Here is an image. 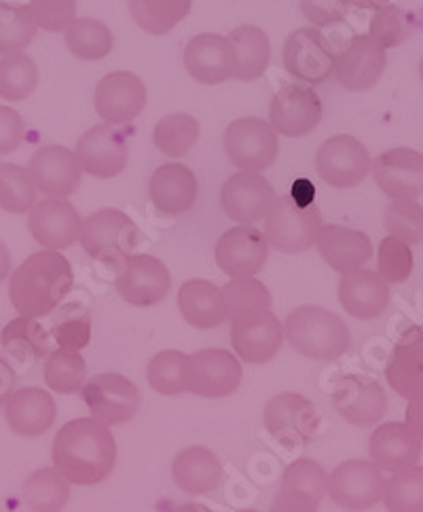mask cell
<instances>
[{
	"instance_id": "cell-1",
	"label": "cell",
	"mask_w": 423,
	"mask_h": 512,
	"mask_svg": "<svg viewBox=\"0 0 423 512\" xmlns=\"http://www.w3.org/2000/svg\"><path fill=\"white\" fill-rule=\"evenodd\" d=\"M53 468L70 485L89 487L102 483L117 462V443L110 426L96 417L66 422L53 438Z\"/></svg>"
},
{
	"instance_id": "cell-2",
	"label": "cell",
	"mask_w": 423,
	"mask_h": 512,
	"mask_svg": "<svg viewBox=\"0 0 423 512\" xmlns=\"http://www.w3.org/2000/svg\"><path fill=\"white\" fill-rule=\"evenodd\" d=\"M75 284L72 267L60 250L30 254L9 278V299L24 318H43L58 307Z\"/></svg>"
},
{
	"instance_id": "cell-3",
	"label": "cell",
	"mask_w": 423,
	"mask_h": 512,
	"mask_svg": "<svg viewBox=\"0 0 423 512\" xmlns=\"http://www.w3.org/2000/svg\"><path fill=\"white\" fill-rule=\"evenodd\" d=\"M284 339L297 354L322 362L341 358L352 345L347 324L318 305H301L290 312L284 322Z\"/></svg>"
},
{
	"instance_id": "cell-4",
	"label": "cell",
	"mask_w": 423,
	"mask_h": 512,
	"mask_svg": "<svg viewBox=\"0 0 423 512\" xmlns=\"http://www.w3.org/2000/svg\"><path fill=\"white\" fill-rule=\"evenodd\" d=\"M322 214L316 204L301 206L292 195L275 197L265 216L267 244L284 254H299L316 246Z\"/></svg>"
},
{
	"instance_id": "cell-5",
	"label": "cell",
	"mask_w": 423,
	"mask_h": 512,
	"mask_svg": "<svg viewBox=\"0 0 423 512\" xmlns=\"http://www.w3.org/2000/svg\"><path fill=\"white\" fill-rule=\"evenodd\" d=\"M138 240L140 231L134 221L117 208H102L89 214L83 221L79 237L83 250L91 259L106 263H123Z\"/></svg>"
},
{
	"instance_id": "cell-6",
	"label": "cell",
	"mask_w": 423,
	"mask_h": 512,
	"mask_svg": "<svg viewBox=\"0 0 423 512\" xmlns=\"http://www.w3.org/2000/svg\"><path fill=\"white\" fill-rule=\"evenodd\" d=\"M225 153L237 170L263 172L280 153V140L269 121L259 117H242L229 123L225 130Z\"/></svg>"
},
{
	"instance_id": "cell-7",
	"label": "cell",
	"mask_w": 423,
	"mask_h": 512,
	"mask_svg": "<svg viewBox=\"0 0 423 512\" xmlns=\"http://www.w3.org/2000/svg\"><path fill=\"white\" fill-rule=\"evenodd\" d=\"M371 155L366 146L347 134H337L320 144L316 153L318 176L333 189H354L371 174Z\"/></svg>"
},
{
	"instance_id": "cell-8",
	"label": "cell",
	"mask_w": 423,
	"mask_h": 512,
	"mask_svg": "<svg viewBox=\"0 0 423 512\" xmlns=\"http://www.w3.org/2000/svg\"><path fill=\"white\" fill-rule=\"evenodd\" d=\"M81 394L91 417L100 419L106 426L130 422L142 407V394L138 386L121 373L96 375L85 383Z\"/></svg>"
},
{
	"instance_id": "cell-9",
	"label": "cell",
	"mask_w": 423,
	"mask_h": 512,
	"mask_svg": "<svg viewBox=\"0 0 423 512\" xmlns=\"http://www.w3.org/2000/svg\"><path fill=\"white\" fill-rule=\"evenodd\" d=\"M385 477L383 470L366 460H347L328 474V491L339 508L362 512L383 500Z\"/></svg>"
},
{
	"instance_id": "cell-10",
	"label": "cell",
	"mask_w": 423,
	"mask_h": 512,
	"mask_svg": "<svg viewBox=\"0 0 423 512\" xmlns=\"http://www.w3.org/2000/svg\"><path fill=\"white\" fill-rule=\"evenodd\" d=\"M242 360L229 350L208 347L187 360V392L201 398H225L242 386Z\"/></svg>"
},
{
	"instance_id": "cell-11",
	"label": "cell",
	"mask_w": 423,
	"mask_h": 512,
	"mask_svg": "<svg viewBox=\"0 0 423 512\" xmlns=\"http://www.w3.org/2000/svg\"><path fill=\"white\" fill-rule=\"evenodd\" d=\"M115 288L134 307L159 305L172 288L170 269L153 254H130L119 267Z\"/></svg>"
},
{
	"instance_id": "cell-12",
	"label": "cell",
	"mask_w": 423,
	"mask_h": 512,
	"mask_svg": "<svg viewBox=\"0 0 423 512\" xmlns=\"http://www.w3.org/2000/svg\"><path fill=\"white\" fill-rule=\"evenodd\" d=\"M263 422L275 441L299 447L316 436L320 417L314 402L297 392H284L267 402Z\"/></svg>"
},
{
	"instance_id": "cell-13",
	"label": "cell",
	"mask_w": 423,
	"mask_h": 512,
	"mask_svg": "<svg viewBox=\"0 0 423 512\" xmlns=\"http://www.w3.org/2000/svg\"><path fill=\"white\" fill-rule=\"evenodd\" d=\"M322 121V100L314 87L284 85L269 106V125L286 138H305Z\"/></svg>"
},
{
	"instance_id": "cell-14",
	"label": "cell",
	"mask_w": 423,
	"mask_h": 512,
	"mask_svg": "<svg viewBox=\"0 0 423 512\" xmlns=\"http://www.w3.org/2000/svg\"><path fill=\"white\" fill-rule=\"evenodd\" d=\"M335 49L330 47L320 28L294 30L284 43V68L294 79L309 85L326 83L333 77Z\"/></svg>"
},
{
	"instance_id": "cell-15",
	"label": "cell",
	"mask_w": 423,
	"mask_h": 512,
	"mask_svg": "<svg viewBox=\"0 0 423 512\" xmlns=\"http://www.w3.org/2000/svg\"><path fill=\"white\" fill-rule=\"evenodd\" d=\"M388 66V53L369 34H356L335 56L333 77L349 91L375 87Z\"/></svg>"
},
{
	"instance_id": "cell-16",
	"label": "cell",
	"mask_w": 423,
	"mask_h": 512,
	"mask_svg": "<svg viewBox=\"0 0 423 512\" xmlns=\"http://www.w3.org/2000/svg\"><path fill=\"white\" fill-rule=\"evenodd\" d=\"M214 256L218 267L229 278H254L256 273L263 271L267 263V237L254 225L231 227L220 235L214 248Z\"/></svg>"
},
{
	"instance_id": "cell-17",
	"label": "cell",
	"mask_w": 423,
	"mask_h": 512,
	"mask_svg": "<svg viewBox=\"0 0 423 512\" xmlns=\"http://www.w3.org/2000/svg\"><path fill=\"white\" fill-rule=\"evenodd\" d=\"M275 191L261 172H242L229 176L220 191V206L231 221L239 225H254L269 214Z\"/></svg>"
},
{
	"instance_id": "cell-18",
	"label": "cell",
	"mask_w": 423,
	"mask_h": 512,
	"mask_svg": "<svg viewBox=\"0 0 423 512\" xmlns=\"http://www.w3.org/2000/svg\"><path fill=\"white\" fill-rule=\"evenodd\" d=\"M83 218L68 199L47 197L36 201L28 214V229L36 244L49 250L70 248L81 237Z\"/></svg>"
},
{
	"instance_id": "cell-19",
	"label": "cell",
	"mask_w": 423,
	"mask_h": 512,
	"mask_svg": "<svg viewBox=\"0 0 423 512\" xmlns=\"http://www.w3.org/2000/svg\"><path fill=\"white\" fill-rule=\"evenodd\" d=\"M28 172L36 191L47 197L60 199L77 193L83 178V168L75 151H70L60 144L41 146V149L30 157Z\"/></svg>"
},
{
	"instance_id": "cell-20",
	"label": "cell",
	"mask_w": 423,
	"mask_h": 512,
	"mask_svg": "<svg viewBox=\"0 0 423 512\" xmlns=\"http://www.w3.org/2000/svg\"><path fill=\"white\" fill-rule=\"evenodd\" d=\"M94 106L104 123H130L146 108V85L134 72H110L96 87Z\"/></svg>"
},
{
	"instance_id": "cell-21",
	"label": "cell",
	"mask_w": 423,
	"mask_h": 512,
	"mask_svg": "<svg viewBox=\"0 0 423 512\" xmlns=\"http://www.w3.org/2000/svg\"><path fill=\"white\" fill-rule=\"evenodd\" d=\"M83 172L96 178H115L127 168V142L117 125L98 123L87 130L75 151Z\"/></svg>"
},
{
	"instance_id": "cell-22",
	"label": "cell",
	"mask_w": 423,
	"mask_h": 512,
	"mask_svg": "<svg viewBox=\"0 0 423 512\" xmlns=\"http://www.w3.org/2000/svg\"><path fill=\"white\" fill-rule=\"evenodd\" d=\"M333 405L347 424L369 428L381 424L388 411V396L377 381L347 375L335 383Z\"/></svg>"
},
{
	"instance_id": "cell-23",
	"label": "cell",
	"mask_w": 423,
	"mask_h": 512,
	"mask_svg": "<svg viewBox=\"0 0 423 512\" xmlns=\"http://www.w3.org/2000/svg\"><path fill=\"white\" fill-rule=\"evenodd\" d=\"M231 345L239 360L265 364L280 354L284 345V324L273 312L231 322Z\"/></svg>"
},
{
	"instance_id": "cell-24",
	"label": "cell",
	"mask_w": 423,
	"mask_h": 512,
	"mask_svg": "<svg viewBox=\"0 0 423 512\" xmlns=\"http://www.w3.org/2000/svg\"><path fill=\"white\" fill-rule=\"evenodd\" d=\"M371 174L390 199H417L423 193V155L409 146L381 153L373 161Z\"/></svg>"
},
{
	"instance_id": "cell-25",
	"label": "cell",
	"mask_w": 423,
	"mask_h": 512,
	"mask_svg": "<svg viewBox=\"0 0 423 512\" xmlns=\"http://www.w3.org/2000/svg\"><path fill=\"white\" fill-rule=\"evenodd\" d=\"M185 68L201 85H220L235 75V49L229 36L204 32L187 43Z\"/></svg>"
},
{
	"instance_id": "cell-26",
	"label": "cell",
	"mask_w": 423,
	"mask_h": 512,
	"mask_svg": "<svg viewBox=\"0 0 423 512\" xmlns=\"http://www.w3.org/2000/svg\"><path fill=\"white\" fill-rule=\"evenodd\" d=\"M339 301L352 318L375 320L388 309L390 286L377 271L360 267L341 276Z\"/></svg>"
},
{
	"instance_id": "cell-27",
	"label": "cell",
	"mask_w": 423,
	"mask_h": 512,
	"mask_svg": "<svg viewBox=\"0 0 423 512\" xmlns=\"http://www.w3.org/2000/svg\"><path fill=\"white\" fill-rule=\"evenodd\" d=\"M423 438L402 422H383L371 436V462L385 472L417 466Z\"/></svg>"
},
{
	"instance_id": "cell-28",
	"label": "cell",
	"mask_w": 423,
	"mask_h": 512,
	"mask_svg": "<svg viewBox=\"0 0 423 512\" xmlns=\"http://www.w3.org/2000/svg\"><path fill=\"white\" fill-rule=\"evenodd\" d=\"M316 248L324 263L341 273V276L364 267L373 256L371 237L364 231L343 225H322L318 231Z\"/></svg>"
},
{
	"instance_id": "cell-29",
	"label": "cell",
	"mask_w": 423,
	"mask_h": 512,
	"mask_svg": "<svg viewBox=\"0 0 423 512\" xmlns=\"http://www.w3.org/2000/svg\"><path fill=\"white\" fill-rule=\"evenodd\" d=\"M149 195L157 212L180 216L195 206L199 185L191 168L182 163H163L149 180Z\"/></svg>"
},
{
	"instance_id": "cell-30",
	"label": "cell",
	"mask_w": 423,
	"mask_h": 512,
	"mask_svg": "<svg viewBox=\"0 0 423 512\" xmlns=\"http://www.w3.org/2000/svg\"><path fill=\"white\" fill-rule=\"evenodd\" d=\"M55 415H58L55 400L43 388L15 390L5 402V419L9 428L26 438L45 434L53 426Z\"/></svg>"
},
{
	"instance_id": "cell-31",
	"label": "cell",
	"mask_w": 423,
	"mask_h": 512,
	"mask_svg": "<svg viewBox=\"0 0 423 512\" xmlns=\"http://www.w3.org/2000/svg\"><path fill=\"white\" fill-rule=\"evenodd\" d=\"M176 303L185 322L193 328H201V331H208V328H216L227 322L223 288L210 280L195 278L182 284Z\"/></svg>"
},
{
	"instance_id": "cell-32",
	"label": "cell",
	"mask_w": 423,
	"mask_h": 512,
	"mask_svg": "<svg viewBox=\"0 0 423 512\" xmlns=\"http://www.w3.org/2000/svg\"><path fill=\"white\" fill-rule=\"evenodd\" d=\"M172 477L189 496H206L223 481V464L208 447H187L174 457Z\"/></svg>"
},
{
	"instance_id": "cell-33",
	"label": "cell",
	"mask_w": 423,
	"mask_h": 512,
	"mask_svg": "<svg viewBox=\"0 0 423 512\" xmlns=\"http://www.w3.org/2000/svg\"><path fill=\"white\" fill-rule=\"evenodd\" d=\"M229 41L235 49V75L237 81H256L265 75L271 60V43L263 28L244 24L229 32Z\"/></svg>"
},
{
	"instance_id": "cell-34",
	"label": "cell",
	"mask_w": 423,
	"mask_h": 512,
	"mask_svg": "<svg viewBox=\"0 0 423 512\" xmlns=\"http://www.w3.org/2000/svg\"><path fill=\"white\" fill-rule=\"evenodd\" d=\"M64 39L72 56L85 62L104 60L115 45V36L102 20L94 17H75L66 30Z\"/></svg>"
},
{
	"instance_id": "cell-35",
	"label": "cell",
	"mask_w": 423,
	"mask_h": 512,
	"mask_svg": "<svg viewBox=\"0 0 423 512\" xmlns=\"http://www.w3.org/2000/svg\"><path fill=\"white\" fill-rule=\"evenodd\" d=\"M132 20L151 36L172 32L191 13L193 0H127Z\"/></svg>"
},
{
	"instance_id": "cell-36",
	"label": "cell",
	"mask_w": 423,
	"mask_h": 512,
	"mask_svg": "<svg viewBox=\"0 0 423 512\" xmlns=\"http://www.w3.org/2000/svg\"><path fill=\"white\" fill-rule=\"evenodd\" d=\"M70 483L55 468L32 472L24 483L22 500L32 512H60L68 504Z\"/></svg>"
},
{
	"instance_id": "cell-37",
	"label": "cell",
	"mask_w": 423,
	"mask_h": 512,
	"mask_svg": "<svg viewBox=\"0 0 423 512\" xmlns=\"http://www.w3.org/2000/svg\"><path fill=\"white\" fill-rule=\"evenodd\" d=\"M223 297L229 322L271 312L273 305L271 292L256 278H231L223 286Z\"/></svg>"
},
{
	"instance_id": "cell-38",
	"label": "cell",
	"mask_w": 423,
	"mask_h": 512,
	"mask_svg": "<svg viewBox=\"0 0 423 512\" xmlns=\"http://www.w3.org/2000/svg\"><path fill=\"white\" fill-rule=\"evenodd\" d=\"M43 377L51 392L77 394L87 383V364L81 352L58 347V350L47 356Z\"/></svg>"
},
{
	"instance_id": "cell-39",
	"label": "cell",
	"mask_w": 423,
	"mask_h": 512,
	"mask_svg": "<svg viewBox=\"0 0 423 512\" xmlns=\"http://www.w3.org/2000/svg\"><path fill=\"white\" fill-rule=\"evenodd\" d=\"M199 121L189 113H172L157 121L153 130V142L157 149L172 159L189 155L199 138Z\"/></svg>"
},
{
	"instance_id": "cell-40",
	"label": "cell",
	"mask_w": 423,
	"mask_h": 512,
	"mask_svg": "<svg viewBox=\"0 0 423 512\" xmlns=\"http://www.w3.org/2000/svg\"><path fill=\"white\" fill-rule=\"evenodd\" d=\"M39 85V68L24 51H13L0 58V98L22 102Z\"/></svg>"
},
{
	"instance_id": "cell-41",
	"label": "cell",
	"mask_w": 423,
	"mask_h": 512,
	"mask_svg": "<svg viewBox=\"0 0 423 512\" xmlns=\"http://www.w3.org/2000/svg\"><path fill=\"white\" fill-rule=\"evenodd\" d=\"M0 343L5 350L20 362L39 360L49 350V337L45 328L36 322V318H24L9 322L3 333H0Z\"/></svg>"
},
{
	"instance_id": "cell-42",
	"label": "cell",
	"mask_w": 423,
	"mask_h": 512,
	"mask_svg": "<svg viewBox=\"0 0 423 512\" xmlns=\"http://www.w3.org/2000/svg\"><path fill=\"white\" fill-rule=\"evenodd\" d=\"M187 360L189 356L178 350H163L155 354L146 367L149 386L161 396H180L187 392Z\"/></svg>"
},
{
	"instance_id": "cell-43",
	"label": "cell",
	"mask_w": 423,
	"mask_h": 512,
	"mask_svg": "<svg viewBox=\"0 0 423 512\" xmlns=\"http://www.w3.org/2000/svg\"><path fill=\"white\" fill-rule=\"evenodd\" d=\"M36 32H39V24L30 7L0 3V56L24 51L34 41Z\"/></svg>"
},
{
	"instance_id": "cell-44",
	"label": "cell",
	"mask_w": 423,
	"mask_h": 512,
	"mask_svg": "<svg viewBox=\"0 0 423 512\" xmlns=\"http://www.w3.org/2000/svg\"><path fill=\"white\" fill-rule=\"evenodd\" d=\"M36 187L30 172L15 163L0 161V210L9 214H26L36 204Z\"/></svg>"
},
{
	"instance_id": "cell-45",
	"label": "cell",
	"mask_w": 423,
	"mask_h": 512,
	"mask_svg": "<svg viewBox=\"0 0 423 512\" xmlns=\"http://www.w3.org/2000/svg\"><path fill=\"white\" fill-rule=\"evenodd\" d=\"M383 504L390 512H423V468L394 472V477L385 481Z\"/></svg>"
},
{
	"instance_id": "cell-46",
	"label": "cell",
	"mask_w": 423,
	"mask_h": 512,
	"mask_svg": "<svg viewBox=\"0 0 423 512\" xmlns=\"http://www.w3.org/2000/svg\"><path fill=\"white\" fill-rule=\"evenodd\" d=\"M383 225L390 235L409 246L423 242V206L417 199H392L383 210Z\"/></svg>"
},
{
	"instance_id": "cell-47",
	"label": "cell",
	"mask_w": 423,
	"mask_h": 512,
	"mask_svg": "<svg viewBox=\"0 0 423 512\" xmlns=\"http://www.w3.org/2000/svg\"><path fill=\"white\" fill-rule=\"evenodd\" d=\"M415 267V256L407 242L388 235L379 244L377 256V273L388 284H402L411 278Z\"/></svg>"
},
{
	"instance_id": "cell-48",
	"label": "cell",
	"mask_w": 423,
	"mask_h": 512,
	"mask_svg": "<svg viewBox=\"0 0 423 512\" xmlns=\"http://www.w3.org/2000/svg\"><path fill=\"white\" fill-rule=\"evenodd\" d=\"M409 32H411V22H409L407 11H402L396 5H388L375 11L369 36L383 49H392L407 39Z\"/></svg>"
},
{
	"instance_id": "cell-49",
	"label": "cell",
	"mask_w": 423,
	"mask_h": 512,
	"mask_svg": "<svg viewBox=\"0 0 423 512\" xmlns=\"http://www.w3.org/2000/svg\"><path fill=\"white\" fill-rule=\"evenodd\" d=\"M385 377L398 396L407 400L423 396V364L392 352L388 367H385Z\"/></svg>"
},
{
	"instance_id": "cell-50",
	"label": "cell",
	"mask_w": 423,
	"mask_h": 512,
	"mask_svg": "<svg viewBox=\"0 0 423 512\" xmlns=\"http://www.w3.org/2000/svg\"><path fill=\"white\" fill-rule=\"evenodd\" d=\"M53 339L66 350L81 352L91 339V316L79 305H68V312L55 322Z\"/></svg>"
},
{
	"instance_id": "cell-51",
	"label": "cell",
	"mask_w": 423,
	"mask_h": 512,
	"mask_svg": "<svg viewBox=\"0 0 423 512\" xmlns=\"http://www.w3.org/2000/svg\"><path fill=\"white\" fill-rule=\"evenodd\" d=\"M282 487H292V489H301L314 496L316 500L322 502L328 491V472L314 460L309 457H303V460L292 462L282 477Z\"/></svg>"
},
{
	"instance_id": "cell-52",
	"label": "cell",
	"mask_w": 423,
	"mask_h": 512,
	"mask_svg": "<svg viewBox=\"0 0 423 512\" xmlns=\"http://www.w3.org/2000/svg\"><path fill=\"white\" fill-rule=\"evenodd\" d=\"M28 7L47 32H62L77 17V0H30Z\"/></svg>"
},
{
	"instance_id": "cell-53",
	"label": "cell",
	"mask_w": 423,
	"mask_h": 512,
	"mask_svg": "<svg viewBox=\"0 0 423 512\" xmlns=\"http://www.w3.org/2000/svg\"><path fill=\"white\" fill-rule=\"evenodd\" d=\"M301 11L314 28H328L345 20L349 5L347 0H301Z\"/></svg>"
},
{
	"instance_id": "cell-54",
	"label": "cell",
	"mask_w": 423,
	"mask_h": 512,
	"mask_svg": "<svg viewBox=\"0 0 423 512\" xmlns=\"http://www.w3.org/2000/svg\"><path fill=\"white\" fill-rule=\"evenodd\" d=\"M24 121L22 115L11 106H0V155L13 153L20 149L24 140Z\"/></svg>"
},
{
	"instance_id": "cell-55",
	"label": "cell",
	"mask_w": 423,
	"mask_h": 512,
	"mask_svg": "<svg viewBox=\"0 0 423 512\" xmlns=\"http://www.w3.org/2000/svg\"><path fill=\"white\" fill-rule=\"evenodd\" d=\"M318 510H320V500H316L311 493L292 489V487H282L278 496L273 498L269 512H318Z\"/></svg>"
},
{
	"instance_id": "cell-56",
	"label": "cell",
	"mask_w": 423,
	"mask_h": 512,
	"mask_svg": "<svg viewBox=\"0 0 423 512\" xmlns=\"http://www.w3.org/2000/svg\"><path fill=\"white\" fill-rule=\"evenodd\" d=\"M394 352L423 364V326H411L394 345Z\"/></svg>"
},
{
	"instance_id": "cell-57",
	"label": "cell",
	"mask_w": 423,
	"mask_h": 512,
	"mask_svg": "<svg viewBox=\"0 0 423 512\" xmlns=\"http://www.w3.org/2000/svg\"><path fill=\"white\" fill-rule=\"evenodd\" d=\"M15 381H17V375L9 364V360L0 356V402H7V398L15 392L13 390Z\"/></svg>"
},
{
	"instance_id": "cell-58",
	"label": "cell",
	"mask_w": 423,
	"mask_h": 512,
	"mask_svg": "<svg viewBox=\"0 0 423 512\" xmlns=\"http://www.w3.org/2000/svg\"><path fill=\"white\" fill-rule=\"evenodd\" d=\"M407 424L409 428H413L421 438H423V396L409 400L407 407Z\"/></svg>"
},
{
	"instance_id": "cell-59",
	"label": "cell",
	"mask_w": 423,
	"mask_h": 512,
	"mask_svg": "<svg viewBox=\"0 0 423 512\" xmlns=\"http://www.w3.org/2000/svg\"><path fill=\"white\" fill-rule=\"evenodd\" d=\"M290 195H292V199H297L301 206H309V204H314L316 189H314V185H311L309 180H297L292 185Z\"/></svg>"
},
{
	"instance_id": "cell-60",
	"label": "cell",
	"mask_w": 423,
	"mask_h": 512,
	"mask_svg": "<svg viewBox=\"0 0 423 512\" xmlns=\"http://www.w3.org/2000/svg\"><path fill=\"white\" fill-rule=\"evenodd\" d=\"M11 273V252L7 244L0 240V282H5Z\"/></svg>"
},
{
	"instance_id": "cell-61",
	"label": "cell",
	"mask_w": 423,
	"mask_h": 512,
	"mask_svg": "<svg viewBox=\"0 0 423 512\" xmlns=\"http://www.w3.org/2000/svg\"><path fill=\"white\" fill-rule=\"evenodd\" d=\"M347 5H349V9L358 7V9H373V11H377L381 7L392 5V0H347Z\"/></svg>"
},
{
	"instance_id": "cell-62",
	"label": "cell",
	"mask_w": 423,
	"mask_h": 512,
	"mask_svg": "<svg viewBox=\"0 0 423 512\" xmlns=\"http://www.w3.org/2000/svg\"><path fill=\"white\" fill-rule=\"evenodd\" d=\"M176 512H212V510L201 506V504H185V506H180Z\"/></svg>"
},
{
	"instance_id": "cell-63",
	"label": "cell",
	"mask_w": 423,
	"mask_h": 512,
	"mask_svg": "<svg viewBox=\"0 0 423 512\" xmlns=\"http://www.w3.org/2000/svg\"><path fill=\"white\" fill-rule=\"evenodd\" d=\"M419 75H421V81H423V58H421V62H419Z\"/></svg>"
},
{
	"instance_id": "cell-64",
	"label": "cell",
	"mask_w": 423,
	"mask_h": 512,
	"mask_svg": "<svg viewBox=\"0 0 423 512\" xmlns=\"http://www.w3.org/2000/svg\"><path fill=\"white\" fill-rule=\"evenodd\" d=\"M242 512H261V510H242Z\"/></svg>"
}]
</instances>
